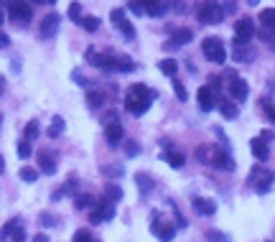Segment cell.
<instances>
[{"instance_id": "obj_32", "label": "cell", "mask_w": 275, "mask_h": 242, "mask_svg": "<svg viewBox=\"0 0 275 242\" xmlns=\"http://www.w3.org/2000/svg\"><path fill=\"white\" fill-rule=\"evenodd\" d=\"M102 174H105L107 179H120V176L125 174V169H123L120 164H110V166H102Z\"/></svg>"}, {"instance_id": "obj_22", "label": "cell", "mask_w": 275, "mask_h": 242, "mask_svg": "<svg viewBox=\"0 0 275 242\" xmlns=\"http://www.w3.org/2000/svg\"><path fill=\"white\" fill-rule=\"evenodd\" d=\"M95 204H97V201H95L92 194H79V196L74 199V209H79V212H84V209H95Z\"/></svg>"}, {"instance_id": "obj_62", "label": "cell", "mask_w": 275, "mask_h": 242, "mask_svg": "<svg viewBox=\"0 0 275 242\" xmlns=\"http://www.w3.org/2000/svg\"><path fill=\"white\" fill-rule=\"evenodd\" d=\"M0 123H3V117H0Z\"/></svg>"}, {"instance_id": "obj_50", "label": "cell", "mask_w": 275, "mask_h": 242, "mask_svg": "<svg viewBox=\"0 0 275 242\" xmlns=\"http://www.w3.org/2000/svg\"><path fill=\"white\" fill-rule=\"evenodd\" d=\"M13 242H26V227H16V232H13Z\"/></svg>"}, {"instance_id": "obj_4", "label": "cell", "mask_w": 275, "mask_h": 242, "mask_svg": "<svg viewBox=\"0 0 275 242\" xmlns=\"http://www.w3.org/2000/svg\"><path fill=\"white\" fill-rule=\"evenodd\" d=\"M202 51H204V56H207L212 64H224V61H227V49H224V44H222V38H217V36L204 38V41H202Z\"/></svg>"}, {"instance_id": "obj_60", "label": "cell", "mask_w": 275, "mask_h": 242, "mask_svg": "<svg viewBox=\"0 0 275 242\" xmlns=\"http://www.w3.org/2000/svg\"><path fill=\"white\" fill-rule=\"evenodd\" d=\"M3 169H6V160H3V158H0V174H3Z\"/></svg>"}, {"instance_id": "obj_56", "label": "cell", "mask_w": 275, "mask_h": 242, "mask_svg": "<svg viewBox=\"0 0 275 242\" xmlns=\"http://www.w3.org/2000/svg\"><path fill=\"white\" fill-rule=\"evenodd\" d=\"M163 49H166V51H176V49H178V46H176V44H173V41H171V38H168V41H166V44H163Z\"/></svg>"}, {"instance_id": "obj_40", "label": "cell", "mask_w": 275, "mask_h": 242, "mask_svg": "<svg viewBox=\"0 0 275 242\" xmlns=\"http://www.w3.org/2000/svg\"><path fill=\"white\" fill-rule=\"evenodd\" d=\"M173 92H176V97H178L181 102H186V100H189V92H186V87H184V85L178 82L176 76H173Z\"/></svg>"}, {"instance_id": "obj_30", "label": "cell", "mask_w": 275, "mask_h": 242, "mask_svg": "<svg viewBox=\"0 0 275 242\" xmlns=\"http://www.w3.org/2000/svg\"><path fill=\"white\" fill-rule=\"evenodd\" d=\"M79 26H82L84 31L95 33V31L100 28V18H97V16H82V18H79Z\"/></svg>"}, {"instance_id": "obj_27", "label": "cell", "mask_w": 275, "mask_h": 242, "mask_svg": "<svg viewBox=\"0 0 275 242\" xmlns=\"http://www.w3.org/2000/svg\"><path fill=\"white\" fill-rule=\"evenodd\" d=\"M257 21L262 23V28H275V8L260 11V18H257Z\"/></svg>"}, {"instance_id": "obj_53", "label": "cell", "mask_w": 275, "mask_h": 242, "mask_svg": "<svg viewBox=\"0 0 275 242\" xmlns=\"http://www.w3.org/2000/svg\"><path fill=\"white\" fill-rule=\"evenodd\" d=\"M6 0H0V23H6Z\"/></svg>"}, {"instance_id": "obj_8", "label": "cell", "mask_w": 275, "mask_h": 242, "mask_svg": "<svg viewBox=\"0 0 275 242\" xmlns=\"http://www.w3.org/2000/svg\"><path fill=\"white\" fill-rule=\"evenodd\" d=\"M110 219H115V204H112V201L102 199V201H97V204H95V209H89V222L92 224L110 222Z\"/></svg>"}, {"instance_id": "obj_26", "label": "cell", "mask_w": 275, "mask_h": 242, "mask_svg": "<svg viewBox=\"0 0 275 242\" xmlns=\"http://www.w3.org/2000/svg\"><path fill=\"white\" fill-rule=\"evenodd\" d=\"M158 69H161L166 76H171V79H173V76H176V71H178V64H176L173 59H161V61H158Z\"/></svg>"}, {"instance_id": "obj_11", "label": "cell", "mask_w": 275, "mask_h": 242, "mask_svg": "<svg viewBox=\"0 0 275 242\" xmlns=\"http://www.w3.org/2000/svg\"><path fill=\"white\" fill-rule=\"evenodd\" d=\"M207 164H212V166H217V169H222V171H234V158H232L229 150L222 148V145H219L217 150H209Z\"/></svg>"}, {"instance_id": "obj_12", "label": "cell", "mask_w": 275, "mask_h": 242, "mask_svg": "<svg viewBox=\"0 0 275 242\" xmlns=\"http://www.w3.org/2000/svg\"><path fill=\"white\" fill-rule=\"evenodd\" d=\"M196 102H199L202 112H212L217 107V95L209 87H199V92H196Z\"/></svg>"}, {"instance_id": "obj_42", "label": "cell", "mask_w": 275, "mask_h": 242, "mask_svg": "<svg viewBox=\"0 0 275 242\" xmlns=\"http://www.w3.org/2000/svg\"><path fill=\"white\" fill-rule=\"evenodd\" d=\"M123 148H125V153H128V158H135V155L140 153V145H138L135 140H125V145H123Z\"/></svg>"}, {"instance_id": "obj_48", "label": "cell", "mask_w": 275, "mask_h": 242, "mask_svg": "<svg viewBox=\"0 0 275 242\" xmlns=\"http://www.w3.org/2000/svg\"><path fill=\"white\" fill-rule=\"evenodd\" d=\"M128 8H130L135 16H145V11H143V6H140V0H130V3H128Z\"/></svg>"}, {"instance_id": "obj_35", "label": "cell", "mask_w": 275, "mask_h": 242, "mask_svg": "<svg viewBox=\"0 0 275 242\" xmlns=\"http://www.w3.org/2000/svg\"><path fill=\"white\" fill-rule=\"evenodd\" d=\"M209 242H232V237L229 234H224V232H219V229H207V234H204Z\"/></svg>"}, {"instance_id": "obj_2", "label": "cell", "mask_w": 275, "mask_h": 242, "mask_svg": "<svg viewBox=\"0 0 275 242\" xmlns=\"http://www.w3.org/2000/svg\"><path fill=\"white\" fill-rule=\"evenodd\" d=\"M196 18L207 26H219L224 21V11L217 0H202L199 8H196Z\"/></svg>"}, {"instance_id": "obj_43", "label": "cell", "mask_w": 275, "mask_h": 242, "mask_svg": "<svg viewBox=\"0 0 275 242\" xmlns=\"http://www.w3.org/2000/svg\"><path fill=\"white\" fill-rule=\"evenodd\" d=\"M74 242H100V239H95L87 229H79V232H74Z\"/></svg>"}, {"instance_id": "obj_14", "label": "cell", "mask_w": 275, "mask_h": 242, "mask_svg": "<svg viewBox=\"0 0 275 242\" xmlns=\"http://www.w3.org/2000/svg\"><path fill=\"white\" fill-rule=\"evenodd\" d=\"M191 204H194V212H196V214H202V217H212V214L217 212V204H214L212 199L194 196V201H191Z\"/></svg>"}, {"instance_id": "obj_15", "label": "cell", "mask_w": 275, "mask_h": 242, "mask_svg": "<svg viewBox=\"0 0 275 242\" xmlns=\"http://www.w3.org/2000/svg\"><path fill=\"white\" fill-rule=\"evenodd\" d=\"M257 54H255V49H250V44H240V46H232V59L237 61V64H247V61H252Z\"/></svg>"}, {"instance_id": "obj_18", "label": "cell", "mask_w": 275, "mask_h": 242, "mask_svg": "<svg viewBox=\"0 0 275 242\" xmlns=\"http://www.w3.org/2000/svg\"><path fill=\"white\" fill-rule=\"evenodd\" d=\"M161 160H166V164H168V166H173V169H184L186 155H184V153H178V150H173V148H168V150H163V153H161Z\"/></svg>"}, {"instance_id": "obj_6", "label": "cell", "mask_w": 275, "mask_h": 242, "mask_svg": "<svg viewBox=\"0 0 275 242\" xmlns=\"http://www.w3.org/2000/svg\"><path fill=\"white\" fill-rule=\"evenodd\" d=\"M102 125H105V138L112 148H117V143L123 140V125H120V120H117L115 112H107L102 117Z\"/></svg>"}, {"instance_id": "obj_46", "label": "cell", "mask_w": 275, "mask_h": 242, "mask_svg": "<svg viewBox=\"0 0 275 242\" xmlns=\"http://www.w3.org/2000/svg\"><path fill=\"white\" fill-rule=\"evenodd\" d=\"M222 11H224V16H234L237 13V0H224Z\"/></svg>"}, {"instance_id": "obj_13", "label": "cell", "mask_w": 275, "mask_h": 242, "mask_svg": "<svg viewBox=\"0 0 275 242\" xmlns=\"http://www.w3.org/2000/svg\"><path fill=\"white\" fill-rule=\"evenodd\" d=\"M140 6H143L145 16H163L171 8L168 0H140Z\"/></svg>"}, {"instance_id": "obj_5", "label": "cell", "mask_w": 275, "mask_h": 242, "mask_svg": "<svg viewBox=\"0 0 275 242\" xmlns=\"http://www.w3.org/2000/svg\"><path fill=\"white\" fill-rule=\"evenodd\" d=\"M6 13H8L11 23H16V26H28V21H31V6L26 0H8Z\"/></svg>"}, {"instance_id": "obj_3", "label": "cell", "mask_w": 275, "mask_h": 242, "mask_svg": "<svg viewBox=\"0 0 275 242\" xmlns=\"http://www.w3.org/2000/svg\"><path fill=\"white\" fill-rule=\"evenodd\" d=\"M272 181H275V174L270 169H265V166H255L250 171V176H247V186H252L257 194H267Z\"/></svg>"}, {"instance_id": "obj_36", "label": "cell", "mask_w": 275, "mask_h": 242, "mask_svg": "<svg viewBox=\"0 0 275 242\" xmlns=\"http://www.w3.org/2000/svg\"><path fill=\"white\" fill-rule=\"evenodd\" d=\"M115 26L120 28V33H123V36H128V38H135V28H133V23H130L128 18H123V21H117Z\"/></svg>"}, {"instance_id": "obj_49", "label": "cell", "mask_w": 275, "mask_h": 242, "mask_svg": "<svg viewBox=\"0 0 275 242\" xmlns=\"http://www.w3.org/2000/svg\"><path fill=\"white\" fill-rule=\"evenodd\" d=\"M71 79H74V82L79 85V87H89V85H92V82H87V79H84L79 71H71Z\"/></svg>"}, {"instance_id": "obj_17", "label": "cell", "mask_w": 275, "mask_h": 242, "mask_svg": "<svg viewBox=\"0 0 275 242\" xmlns=\"http://www.w3.org/2000/svg\"><path fill=\"white\" fill-rule=\"evenodd\" d=\"M250 150H252V155H255L257 160H267V158H270V145H267V140H262V138H252V140H250Z\"/></svg>"}, {"instance_id": "obj_33", "label": "cell", "mask_w": 275, "mask_h": 242, "mask_svg": "<svg viewBox=\"0 0 275 242\" xmlns=\"http://www.w3.org/2000/svg\"><path fill=\"white\" fill-rule=\"evenodd\" d=\"M87 105H89L92 110H100V107L105 105V95H102V92H95V90L87 92Z\"/></svg>"}, {"instance_id": "obj_38", "label": "cell", "mask_w": 275, "mask_h": 242, "mask_svg": "<svg viewBox=\"0 0 275 242\" xmlns=\"http://www.w3.org/2000/svg\"><path fill=\"white\" fill-rule=\"evenodd\" d=\"M18 176H21V181H28V184H33V181L38 179V171L26 166V169H21V171H18Z\"/></svg>"}, {"instance_id": "obj_31", "label": "cell", "mask_w": 275, "mask_h": 242, "mask_svg": "<svg viewBox=\"0 0 275 242\" xmlns=\"http://www.w3.org/2000/svg\"><path fill=\"white\" fill-rule=\"evenodd\" d=\"M115 64H117V71H135L138 69V64L133 59H128V56H117Z\"/></svg>"}, {"instance_id": "obj_9", "label": "cell", "mask_w": 275, "mask_h": 242, "mask_svg": "<svg viewBox=\"0 0 275 242\" xmlns=\"http://www.w3.org/2000/svg\"><path fill=\"white\" fill-rule=\"evenodd\" d=\"M252 36H255V23L250 18H240L237 23H234V41H232V46L250 44Z\"/></svg>"}, {"instance_id": "obj_41", "label": "cell", "mask_w": 275, "mask_h": 242, "mask_svg": "<svg viewBox=\"0 0 275 242\" xmlns=\"http://www.w3.org/2000/svg\"><path fill=\"white\" fill-rule=\"evenodd\" d=\"M36 138H38V123L31 120V123L26 125V140H36Z\"/></svg>"}, {"instance_id": "obj_47", "label": "cell", "mask_w": 275, "mask_h": 242, "mask_svg": "<svg viewBox=\"0 0 275 242\" xmlns=\"http://www.w3.org/2000/svg\"><path fill=\"white\" fill-rule=\"evenodd\" d=\"M168 207L173 209V217H176V224H178V227H186V219L181 217V212H178V207H176V201H168Z\"/></svg>"}, {"instance_id": "obj_45", "label": "cell", "mask_w": 275, "mask_h": 242, "mask_svg": "<svg viewBox=\"0 0 275 242\" xmlns=\"http://www.w3.org/2000/svg\"><path fill=\"white\" fill-rule=\"evenodd\" d=\"M69 18L79 23V18H82V6H79V3H71V6H69Z\"/></svg>"}, {"instance_id": "obj_25", "label": "cell", "mask_w": 275, "mask_h": 242, "mask_svg": "<svg viewBox=\"0 0 275 242\" xmlns=\"http://www.w3.org/2000/svg\"><path fill=\"white\" fill-rule=\"evenodd\" d=\"M84 59H87L92 66H97V69H102V66H105V54H100L97 49H87Z\"/></svg>"}, {"instance_id": "obj_24", "label": "cell", "mask_w": 275, "mask_h": 242, "mask_svg": "<svg viewBox=\"0 0 275 242\" xmlns=\"http://www.w3.org/2000/svg\"><path fill=\"white\" fill-rule=\"evenodd\" d=\"M105 199H107V201H112V204H117V201L123 199V189L117 186V184H112V181H110V184L105 186Z\"/></svg>"}, {"instance_id": "obj_54", "label": "cell", "mask_w": 275, "mask_h": 242, "mask_svg": "<svg viewBox=\"0 0 275 242\" xmlns=\"http://www.w3.org/2000/svg\"><path fill=\"white\" fill-rule=\"evenodd\" d=\"M33 242H49V234H46V232H41V234H36V237H33Z\"/></svg>"}, {"instance_id": "obj_10", "label": "cell", "mask_w": 275, "mask_h": 242, "mask_svg": "<svg viewBox=\"0 0 275 242\" xmlns=\"http://www.w3.org/2000/svg\"><path fill=\"white\" fill-rule=\"evenodd\" d=\"M176 229L178 227H173L171 222H161V217L158 214H153V224H150V232L158 237L161 242H173L176 239Z\"/></svg>"}, {"instance_id": "obj_59", "label": "cell", "mask_w": 275, "mask_h": 242, "mask_svg": "<svg viewBox=\"0 0 275 242\" xmlns=\"http://www.w3.org/2000/svg\"><path fill=\"white\" fill-rule=\"evenodd\" d=\"M6 92V82H3V76H0V95Z\"/></svg>"}, {"instance_id": "obj_23", "label": "cell", "mask_w": 275, "mask_h": 242, "mask_svg": "<svg viewBox=\"0 0 275 242\" xmlns=\"http://www.w3.org/2000/svg\"><path fill=\"white\" fill-rule=\"evenodd\" d=\"M135 184H138V191H140L143 196L153 191V179H150L148 174H143V171H140V174H135Z\"/></svg>"}, {"instance_id": "obj_19", "label": "cell", "mask_w": 275, "mask_h": 242, "mask_svg": "<svg viewBox=\"0 0 275 242\" xmlns=\"http://www.w3.org/2000/svg\"><path fill=\"white\" fill-rule=\"evenodd\" d=\"M38 166H41V174H46V176H54L56 174V160L46 150L38 153Z\"/></svg>"}, {"instance_id": "obj_44", "label": "cell", "mask_w": 275, "mask_h": 242, "mask_svg": "<svg viewBox=\"0 0 275 242\" xmlns=\"http://www.w3.org/2000/svg\"><path fill=\"white\" fill-rule=\"evenodd\" d=\"M262 112H265V117L270 120V123H275V102H262Z\"/></svg>"}, {"instance_id": "obj_28", "label": "cell", "mask_w": 275, "mask_h": 242, "mask_svg": "<svg viewBox=\"0 0 275 242\" xmlns=\"http://www.w3.org/2000/svg\"><path fill=\"white\" fill-rule=\"evenodd\" d=\"M219 112H222L227 120H234V117H237V105H232L229 100H222V102H219Z\"/></svg>"}, {"instance_id": "obj_58", "label": "cell", "mask_w": 275, "mask_h": 242, "mask_svg": "<svg viewBox=\"0 0 275 242\" xmlns=\"http://www.w3.org/2000/svg\"><path fill=\"white\" fill-rule=\"evenodd\" d=\"M260 138H262V140H267V143H270V140H272V133H270V130H262V135H260Z\"/></svg>"}, {"instance_id": "obj_52", "label": "cell", "mask_w": 275, "mask_h": 242, "mask_svg": "<svg viewBox=\"0 0 275 242\" xmlns=\"http://www.w3.org/2000/svg\"><path fill=\"white\" fill-rule=\"evenodd\" d=\"M110 18H112V23H117V21H123V18H125V11H123V8H115V11L110 13Z\"/></svg>"}, {"instance_id": "obj_20", "label": "cell", "mask_w": 275, "mask_h": 242, "mask_svg": "<svg viewBox=\"0 0 275 242\" xmlns=\"http://www.w3.org/2000/svg\"><path fill=\"white\" fill-rule=\"evenodd\" d=\"M191 38H194V31H191V28H176L173 36H171V41L181 49V46H186V44L191 41Z\"/></svg>"}, {"instance_id": "obj_16", "label": "cell", "mask_w": 275, "mask_h": 242, "mask_svg": "<svg viewBox=\"0 0 275 242\" xmlns=\"http://www.w3.org/2000/svg\"><path fill=\"white\" fill-rule=\"evenodd\" d=\"M59 31V16L56 13H49L44 21H41V36L44 38H54Z\"/></svg>"}, {"instance_id": "obj_51", "label": "cell", "mask_w": 275, "mask_h": 242, "mask_svg": "<svg viewBox=\"0 0 275 242\" xmlns=\"http://www.w3.org/2000/svg\"><path fill=\"white\" fill-rule=\"evenodd\" d=\"M11 46V36L3 31V28H0V51H3V49H8Z\"/></svg>"}, {"instance_id": "obj_34", "label": "cell", "mask_w": 275, "mask_h": 242, "mask_svg": "<svg viewBox=\"0 0 275 242\" xmlns=\"http://www.w3.org/2000/svg\"><path fill=\"white\" fill-rule=\"evenodd\" d=\"M21 224V219L18 217H13L11 222H6L3 224V229H0V239H8V237H13V232H16V227Z\"/></svg>"}, {"instance_id": "obj_39", "label": "cell", "mask_w": 275, "mask_h": 242, "mask_svg": "<svg viewBox=\"0 0 275 242\" xmlns=\"http://www.w3.org/2000/svg\"><path fill=\"white\" fill-rule=\"evenodd\" d=\"M38 222H41L44 227H56V224H59V219H56L51 212H41V214H38Z\"/></svg>"}, {"instance_id": "obj_37", "label": "cell", "mask_w": 275, "mask_h": 242, "mask_svg": "<svg viewBox=\"0 0 275 242\" xmlns=\"http://www.w3.org/2000/svg\"><path fill=\"white\" fill-rule=\"evenodd\" d=\"M31 153H33V148H31V140H26V138H23V140L18 143V158H21V160H26Z\"/></svg>"}, {"instance_id": "obj_7", "label": "cell", "mask_w": 275, "mask_h": 242, "mask_svg": "<svg viewBox=\"0 0 275 242\" xmlns=\"http://www.w3.org/2000/svg\"><path fill=\"white\" fill-rule=\"evenodd\" d=\"M227 92H229L232 100H237V102L247 100V92H250L247 82H245L242 76H237V71H234V69H229V74H227Z\"/></svg>"}, {"instance_id": "obj_1", "label": "cell", "mask_w": 275, "mask_h": 242, "mask_svg": "<svg viewBox=\"0 0 275 242\" xmlns=\"http://www.w3.org/2000/svg\"><path fill=\"white\" fill-rule=\"evenodd\" d=\"M155 97H158V92H155V90H150L145 85H133L128 90V95H125V107H128L130 115L140 117V115H145L150 110V105H153Z\"/></svg>"}, {"instance_id": "obj_29", "label": "cell", "mask_w": 275, "mask_h": 242, "mask_svg": "<svg viewBox=\"0 0 275 242\" xmlns=\"http://www.w3.org/2000/svg\"><path fill=\"white\" fill-rule=\"evenodd\" d=\"M61 133H64V117L61 115H54L51 128H49V138H59Z\"/></svg>"}, {"instance_id": "obj_57", "label": "cell", "mask_w": 275, "mask_h": 242, "mask_svg": "<svg viewBox=\"0 0 275 242\" xmlns=\"http://www.w3.org/2000/svg\"><path fill=\"white\" fill-rule=\"evenodd\" d=\"M11 69H13V74H18L21 71V59H13V66Z\"/></svg>"}, {"instance_id": "obj_21", "label": "cell", "mask_w": 275, "mask_h": 242, "mask_svg": "<svg viewBox=\"0 0 275 242\" xmlns=\"http://www.w3.org/2000/svg\"><path fill=\"white\" fill-rule=\"evenodd\" d=\"M74 191H76V179H69L66 184H61V186L51 194V201H59V199H64V196L74 194Z\"/></svg>"}, {"instance_id": "obj_55", "label": "cell", "mask_w": 275, "mask_h": 242, "mask_svg": "<svg viewBox=\"0 0 275 242\" xmlns=\"http://www.w3.org/2000/svg\"><path fill=\"white\" fill-rule=\"evenodd\" d=\"M31 3H36V6H54L56 0H31Z\"/></svg>"}, {"instance_id": "obj_61", "label": "cell", "mask_w": 275, "mask_h": 242, "mask_svg": "<svg viewBox=\"0 0 275 242\" xmlns=\"http://www.w3.org/2000/svg\"><path fill=\"white\" fill-rule=\"evenodd\" d=\"M247 6H257V0H247Z\"/></svg>"}]
</instances>
